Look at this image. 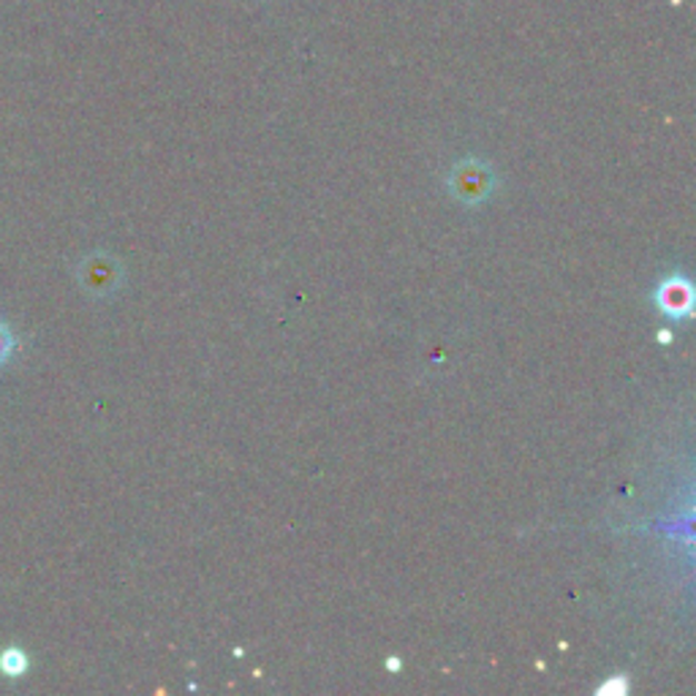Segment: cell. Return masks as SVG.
Wrapping results in <instances>:
<instances>
[{
    "label": "cell",
    "instance_id": "6da1fadb",
    "mask_svg": "<svg viewBox=\"0 0 696 696\" xmlns=\"http://www.w3.org/2000/svg\"><path fill=\"white\" fill-rule=\"evenodd\" d=\"M658 302H662L664 314L680 319L692 310V289H688L686 280H669V284H664Z\"/></svg>",
    "mask_w": 696,
    "mask_h": 696
},
{
    "label": "cell",
    "instance_id": "7a4b0ae2",
    "mask_svg": "<svg viewBox=\"0 0 696 696\" xmlns=\"http://www.w3.org/2000/svg\"><path fill=\"white\" fill-rule=\"evenodd\" d=\"M26 667H28V662L20 650H6L3 653V669L9 672V675H20V672Z\"/></svg>",
    "mask_w": 696,
    "mask_h": 696
},
{
    "label": "cell",
    "instance_id": "3957f363",
    "mask_svg": "<svg viewBox=\"0 0 696 696\" xmlns=\"http://www.w3.org/2000/svg\"><path fill=\"white\" fill-rule=\"evenodd\" d=\"M11 344H14V340H11V332L0 324V362L11 354Z\"/></svg>",
    "mask_w": 696,
    "mask_h": 696
}]
</instances>
